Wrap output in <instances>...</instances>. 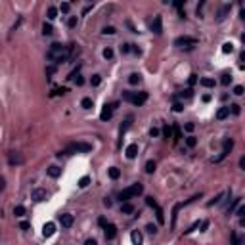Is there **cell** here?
Wrapping results in <instances>:
<instances>
[{"label":"cell","mask_w":245,"mask_h":245,"mask_svg":"<svg viewBox=\"0 0 245 245\" xmlns=\"http://www.w3.org/2000/svg\"><path fill=\"white\" fill-rule=\"evenodd\" d=\"M234 94H236V96H243V86H241V84L234 86Z\"/></svg>","instance_id":"cell-44"},{"label":"cell","mask_w":245,"mask_h":245,"mask_svg":"<svg viewBox=\"0 0 245 245\" xmlns=\"http://www.w3.org/2000/svg\"><path fill=\"white\" fill-rule=\"evenodd\" d=\"M58 12H60V10L56 6H50L48 8V19H56V17H58Z\"/></svg>","instance_id":"cell-25"},{"label":"cell","mask_w":245,"mask_h":245,"mask_svg":"<svg viewBox=\"0 0 245 245\" xmlns=\"http://www.w3.org/2000/svg\"><path fill=\"white\" fill-rule=\"evenodd\" d=\"M228 109L232 111L234 115H239V113H241V105H239V104H232V105H230Z\"/></svg>","instance_id":"cell-33"},{"label":"cell","mask_w":245,"mask_h":245,"mask_svg":"<svg viewBox=\"0 0 245 245\" xmlns=\"http://www.w3.org/2000/svg\"><path fill=\"white\" fill-rule=\"evenodd\" d=\"M239 167H241V169H245V157L239 159Z\"/></svg>","instance_id":"cell-60"},{"label":"cell","mask_w":245,"mask_h":245,"mask_svg":"<svg viewBox=\"0 0 245 245\" xmlns=\"http://www.w3.org/2000/svg\"><path fill=\"white\" fill-rule=\"evenodd\" d=\"M188 81H190V84H195L197 82V75H190V79H188Z\"/></svg>","instance_id":"cell-52"},{"label":"cell","mask_w":245,"mask_h":245,"mask_svg":"<svg viewBox=\"0 0 245 245\" xmlns=\"http://www.w3.org/2000/svg\"><path fill=\"white\" fill-rule=\"evenodd\" d=\"M149 134H151V136H159V128H151Z\"/></svg>","instance_id":"cell-55"},{"label":"cell","mask_w":245,"mask_h":245,"mask_svg":"<svg viewBox=\"0 0 245 245\" xmlns=\"http://www.w3.org/2000/svg\"><path fill=\"white\" fill-rule=\"evenodd\" d=\"M54 71H56V67H52V65H50V67H46V73H48V75H52Z\"/></svg>","instance_id":"cell-57"},{"label":"cell","mask_w":245,"mask_h":245,"mask_svg":"<svg viewBox=\"0 0 245 245\" xmlns=\"http://www.w3.org/2000/svg\"><path fill=\"white\" fill-rule=\"evenodd\" d=\"M184 128H186V132H194L195 125H194V122H186V125H184Z\"/></svg>","instance_id":"cell-47"},{"label":"cell","mask_w":245,"mask_h":245,"mask_svg":"<svg viewBox=\"0 0 245 245\" xmlns=\"http://www.w3.org/2000/svg\"><path fill=\"white\" fill-rule=\"evenodd\" d=\"M224 195H226V194H218V195H216V197L213 199V201H209V207H213V205H218V203L222 201V197H224Z\"/></svg>","instance_id":"cell-34"},{"label":"cell","mask_w":245,"mask_h":245,"mask_svg":"<svg viewBox=\"0 0 245 245\" xmlns=\"http://www.w3.org/2000/svg\"><path fill=\"white\" fill-rule=\"evenodd\" d=\"M121 211H122V215H132V213H134V205H132V203H122Z\"/></svg>","instance_id":"cell-19"},{"label":"cell","mask_w":245,"mask_h":245,"mask_svg":"<svg viewBox=\"0 0 245 245\" xmlns=\"http://www.w3.org/2000/svg\"><path fill=\"white\" fill-rule=\"evenodd\" d=\"M119 176H121V171L117 169V167H111V169H109V178H111V180H117Z\"/></svg>","instance_id":"cell-21"},{"label":"cell","mask_w":245,"mask_h":245,"mask_svg":"<svg viewBox=\"0 0 245 245\" xmlns=\"http://www.w3.org/2000/svg\"><path fill=\"white\" fill-rule=\"evenodd\" d=\"M92 149L90 144H86V142H75V144H69L67 148H65L63 153H88Z\"/></svg>","instance_id":"cell-4"},{"label":"cell","mask_w":245,"mask_h":245,"mask_svg":"<svg viewBox=\"0 0 245 245\" xmlns=\"http://www.w3.org/2000/svg\"><path fill=\"white\" fill-rule=\"evenodd\" d=\"M14 215H16V216H23V215H25V207H23V205L14 207Z\"/></svg>","instance_id":"cell-31"},{"label":"cell","mask_w":245,"mask_h":245,"mask_svg":"<svg viewBox=\"0 0 245 245\" xmlns=\"http://www.w3.org/2000/svg\"><path fill=\"white\" fill-rule=\"evenodd\" d=\"M130 239H132V245H142V234L138 232V230H134V232H132L130 234Z\"/></svg>","instance_id":"cell-15"},{"label":"cell","mask_w":245,"mask_h":245,"mask_svg":"<svg viewBox=\"0 0 245 245\" xmlns=\"http://www.w3.org/2000/svg\"><path fill=\"white\" fill-rule=\"evenodd\" d=\"M180 96H186V98H192V90H190V88H188V90H184Z\"/></svg>","instance_id":"cell-54"},{"label":"cell","mask_w":245,"mask_h":245,"mask_svg":"<svg viewBox=\"0 0 245 245\" xmlns=\"http://www.w3.org/2000/svg\"><path fill=\"white\" fill-rule=\"evenodd\" d=\"M81 104H82V107H84V109H92V107H94L92 98H82V102H81Z\"/></svg>","instance_id":"cell-26"},{"label":"cell","mask_w":245,"mask_h":245,"mask_svg":"<svg viewBox=\"0 0 245 245\" xmlns=\"http://www.w3.org/2000/svg\"><path fill=\"white\" fill-rule=\"evenodd\" d=\"M130 46H132V44H127V42H125V44H121V52H122V54H128V52L132 50Z\"/></svg>","instance_id":"cell-41"},{"label":"cell","mask_w":245,"mask_h":245,"mask_svg":"<svg viewBox=\"0 0 245 245\" xmlns=\"http://www.w3.org/2000/svg\"><path fill=\"white\" fill-rule=\"evenodd\" d=\"M48 176H52V178H58L60 174H61V169L60 167H56V165H52V167H48Z\"/></svg>","instance_id":"cell-17"},{"label":"cell","mask_w":245,"mask_h":245,"mask_svg":"<svg viewBox=\"0 0 245 245\" xmlns=\"http://www.w3.org/2000/svg\"><path fill=\"white\" fill-rule=\"evenodd\" d=\"M155 169H157V165H155V161H151V159H149V161L146 163V172H148V174H153V172H155Z\"/></svg>","instance_id":"cell-20"},{"label":"cell","mask_w":245,"mask_h":245,"mask_svg":"<svg viewBox=\"0 0 245 245\" xmlns=\"http://www.w3.org/2000/svg\"><path fill=\"white\" fill-rule=\"evenodd\" d=\"M230 8H232L230 4H226V6H222V8L218 10V16H216V21H222V19H224V17H226V14L230 12Z\"/></svg>","instance_id":"cell-16"},{"label":"cell","mask_w":245,"mask_h":245,"mask_svg":"<svg viewBox=\"0 0 245 245\" xmlns=\"http://www.w3.org/2000/svg\"><path fill=\"white\" fill-rule=\"evenodd\" d=\"M31 199H33V201H37V203L46 201V199H48V192L44 190V188H35V190L31 192Z\"/></svg>","instance_id":"cell-6"},{"label":"cell","mask_w":245,"mask_h":245,"mask_svg":"<svg viewBox=\"0 0 245 245\" xmlns=\"http://www.w3.org/2000/svg\"><path fill=\"white\" fill-rule=\"evenodd\" d=\"M111 115H113V105H104L102 113H100V119H102V121H109Z\"/></svg>","instance_id":"cell-10"},{"label":"cell","mask_w":245,"mask_h":245,"mask_svg":"<svg viewBox=\"0 0 245 245\" xmlns=\"http://www.w3.org/2000/svg\"><path fill=\"white\" fill-rule=\"evenodd\" d=\"M195 44H197V38H194V37H178L174 40V46H178V48H192Z\"/></svg>","instance_id":"cell-5"},{"label":"cell","mask_w":245,"mask_h":245,"mask_svg":"<svg viewBox=\"0 0 245 245\" xmlns=\"http://www.w3.org/2000/svg\"><path fill=\"white\" fill-rule=\"evenodd\" d=\"M69 10H71V4H69V2H61V6H60V12H63V14H69Z\"/></svg>","instance_id":"cell-35"},{"label":"cell","mask_w":245,"mask_h":245,"mask_svg":"<svg viewBox=\"0 0 245 245\" xmlns=\"http://www.w3.org/2000/svg\"><path fill=\"white\" fill-rule=\"evenodd\" d=\"M84 245H98V243H96V239H86Z\"/></svg>","instance_id":"cell-56"},{"label":"cell","mask_w":245,"mask_h":245,"mask_svg":"<svg viewBox=\"0 0 245 245\" xmlns=\"http://www.w3.org/2000/svg\"><path fill=\"white\" fill-rule=\"evenodd\" d=\"M151 31L155 33V35H161V33H163V17H161V16H155V17H153Z\"/></svg>","instance_id":"cell-7"},{"label":"cell","mask_w":245,"mask_h":245,"mask_svg":"<svg viewBox=\"0 0 245 245\" xmlns=\"http://www.w3.org/2000/svg\"><path fill=\"white\" fill-rule=\"evenodd\" d=\"M98 224H100V226H105L107 222H105V218H100V220H98Z\"/></svg>","instance_id":"cell-59"},{"label":"cell","mask_w":245,"mask_h":245,"mask_svg":"<svg viewBox=\"0 0 245 245\" xmlns=\"http://www.w3.org/2000/svg\"><path fill=\"white\" fill-rule=\"evenodd\" d=\"M88 184H90V178H88V176H82L79 180V188H86Z\"/></svg>","instance_id":"cell-36"},{"label":"cell","mask_w":245,"mask_h":245,"mask_svg":"<svg viewBox=\"0 0 245 245\" xmlns=\"http://www.w3.org/2000/svg\"><path fill=\"white\" fill-rule=\"evenodd\" d=\"M172 134H174V140H180L182 138V130H180V127H178V125L172 127Z\"/></svg>","instance_id":"cell-30"},{"label":"cell","mask_w":245,"mask_h":245,"mask_svg":"<svg viewBox=\"0 0 245 245\" xmlns=\"http://www.w3.org/2000/svg\"><path fill=\"white\" fill-rule=\"evenodd\" d=\"M104 58H105V60H111V58H113V50H111V48H105V50H104Z\"/></svg>","instance_id":"cell-43"},{"label":"cell","mask_w":245,"mask_h":245,"mask_svg":"<svg viewBox=\"0 0 245 245\" xmlns=\"http://www.w3.org/2000/svg\"><path fill=\"white\" fill-rule=\"evenodd\" d=\"M228 115H230V109H228V107H220V109L216 111V119H218V121H224Z\"/></svg>","instance_id":"cell-18"},{"label":"cell","mask_w":245,"mask_h":245,"mask_svg":"<svg viewBox=\"0 0 245 245\" xmlns=\"http://www.w3.org/2000/svg\"><path fill=\"white\" fill-rule=\"evenodd\" d=\"M186 146H188V148H195V146H197V138H195V136H188V138H186Z\"/></svg>","instance_id":"cell-27"},{"label":"cell","mask_w":245,"mask_h":245,"mask_svg":"<svg viewBox=\"0 0 245 245\" xmlns=\"http://www.w3.org/2000/svg\"><path fill=\"white\" fill-rule=\"evenodd\" d=\"M4 186H6V182H4V178H0V192L4 190Z\"/></svg>","instance_id":"cell-58"},{"label":"cell","mask_w":245,"mask_h":245,"mask_svg":"<svg viewBox=\"0 0 245 245\" xmlns=\"http://www.w3.org/2000/svg\"><path fill=\"white\" fill-rule=\"evenodd\" d=\"M199 82H201V86H205V88H213V86L216 84L215 79H207V77H205V79H201Z\"/></svg>","instance_id":"cell-23"},{"label":"cell","mask_w":245,"mask_h":245,"mask_svg":"<svg viewBox=\"0 0 245 245\" xmlns=\"http://www.w3.org/2000/svg\"><path fill=\"white\" fill-rule=\"evenodd\" d=\"M146 203H148L149 207H153V209H155V207H159V205H157V201H155L153 197H146Z\"/></svg>","instance_id":"cell-45"},{"label":"cell","mask_w":245,"mask_h":245,"mask_svg":"<svg viewBox=\"0 0 245 245\" xmlns=\"http://www.w3.org/2000/svg\"><path fill=\"white\" fill-rule=\"evenodd\" d=\"M230 82H232V75H228V73H226V75H222V79H220V84H222V86H228Z\"/></svg>","instance_id":"cell-32"},{"label":"cell","mask_w":245,"mask_h":245,"mask_svg":"<svg viewBox=\"0 0 245 245\" xmlns=\"http://www.w3.org/2000/svg\"><path fill=\"white\" fill-rule=\"evenodd\" d=\"M105 239H113L117 236V226L115 224H105Z\"/></svg>","instance_id":"cell-11"},{"label":"cell","mask_w":245,"mask_h":245,"mask_svg":"<svg viewBox=\"0 0 245 245\" xmlns=\"http://www.w3.org/2000/svg\"><path fill=\"white\" fill-rule=\"evenodd\" d=\"M232 148H234V140L226 138V140H224V146H222V155H220V159L224 157V155H228V153L232 151Z\"/></svg>","instance_id":"cell-12"},{"label":"cell","mask_w":245,"mask_h":245,"mask_svg":"<svg viewBox=\"0 0 245 245\" xmlns=\"http://www.w3.org/2000/svg\"><path fill=\"white\" fill-rule=\"evenodd\" d=\"M207 228H209V222L203 220V222H201V232H207Z\"/></svg>","instance_id":"cell-53"},{"label":"cell","mask_w":245,"mask_h":245,"mask_svg":"<svg viewBox=\"0 0 245 245\" xmlns=\"http://www.w3.org/2000/svg\"><path fill=\"white\" fill-rule=\"evenodd\" d=\"M142 194H144V186L138 182V184H132L130 188H127V190H122L121 195H119V199H121L122 203H127V199L136 197V195H142Z\"/></svg>","instance_id":"cell-2"},{"label":"cell","mask_w":245,"mask_h":245,"mask_svg":"<svg viewBox=\"0 0 245 245\" xmlns=\"http://www.w3.org/2000/svg\"><path fill=\"white\" fill-rule=\"evenodd\" d=\"M122 100L134 104V105H144L148 100V94L146 92H122Z\"/></svg>","instance_id":"cell-3"},{"label":"cell","mask_w":245,"mask_h":245,"mask_svg":"<svg viewBox=\"0 0 245 245\" xmlns=\"http://www.w3.org/2000/svg\"><path fill=\"white\" fill-rule=\"evenodd\" d=\"M75 82H77V86H82V84H84V79L77 75V77H75Z\"/></svg>","instance_id":"cell-51"},{"label":"cell","mask_w":245,"mask_h":245,"mask_svg":"<svg viewBox=\"0 0 245 245\" xmlns=\"http://www.w3.org/2000/svg\"><path fill=\"white\" fill-rule=\"evenodd\" d=\"M155 216H157L159 224H163V222H165V215H163V209L161 207H155Z\"/></svg>","instance_id":"cell-24"},{"label":"cell","mask_w":245,"mask_h":245,"mask_svg":"<svg viewBox=\"0 0 245 245\" xmlns=\"http://www.w3.org/2000/svg\"><path fill=\"white\" fill-rule=\"evenodd\" d=\"M232 245H241V239L238 238V234H236V232L232 234Z\"/></svg>","instance_id":"cell-42"},{"label":"cell","mask_w":245,"mask_h":245,"mask_svg":"<svg viewBox=\"0 0 245 245\" xmlns=\"http://www.w3.org/2000/svg\"><path fill=\"white\" fill-rule=\"evenodd\" d=\"M8 161H10V165H21V163H23L25 159L21 157V155H17V153H10Z\"/></svg>","instance_id":"cell-14"},{"label":"cell","mask_w":245,"mask_h":245,"mask_svg":"<svg viewBox=\"0 0 245 245\" xmlns=\"http://www.w3.org/2000/svg\"><path fill=\"white\" fill-rule=\"evenodd\" d=\"M163 136H165V138H171V136H172V127H165V128H163Z\"/></svg>","instance_id":"cell-39"},{"label":"cell","mask_w":245,"mask_h":245,"mask_svg":"<svg viewBox=\"0 0 245 245\" xmlns=\"http://www.w3.org/2000/svg\"><path fill=\"white\" fill-rule=\"evenodd\" d=\"M146 230H148L149 234H155V232H157V226H155V224H148V226H146Z\"/></svg>","instance_id":"cell-50"},{"label":"cell","mask_w":245,"mask_h":245,"mask_svg":"<svg viewBox=\"0 0 245 245\" xmlns=\"http://www.w3.org/2000/svg\"><path fill=\"white\" fill-rule=\"evenodd\" d=\"M239 203H241V201H239V199H234V203H232V205L228 207V213H232V211H234V209H236V207H238Z\"/></svg>","instance_id":"cell-46"},{"label":"cell","mask_w":245,"mask_h":245,"mask_svg":"<svg viewBox=\"0 0 245 245\" xmlns=\"http://www.w3.org/2000/svg\"><path fill=\"white\" fill-rule=\"evenodd\" d=\"M222 52H224V54H232L234 52V44L232 42H224V44H222Z\"/></svg>","instance_id":"cell-29"},{"label":"cell","mask_w":245,"mask_h":245,"mask_svg":"<svg viewBox=\"0 0 245 245\" xmlns=\"http://www.w3.org/2000/svg\"><path fill=\"white\" fill-rule=\"evenodd\" d=\"M60 222H61L63 228H71L73 222H75V218H73V215H69V213H63V215H60Z\"/></svg>","instance_id":"cell-8"},{"label":"cell","mask_w":245,"mask_h":245,"mask_svg":"<svg viewBox=\"0 0 245 245\" xmlns=\"http://www.w3.org/2000/svg\"><path fill=\"white\" fill-rule=\"evenodd\" d=\"M125 153H127V157H128V159H134L136 155H138V144H130Z\"/></svg>","instance_id":"cell-13"},{"label":"cell","mask_w":245,"mask_h":245,"mask_svg":"<svg viewBox=\"0 0 245 245\" xmlns=\"http://www.w3.org/2000/svg\"><path fill=\"white\" fill-rule=\"evenodd\" d=\"M236 215H238V216H243V215H245V207H243V205H238Z\"/></svg>","instance_id":"cell-49"},{"label":"cell","mask_w":245,"mask_h":245,"mask_svg":"<svg viewBox=\"0 0 245 245\" xmlns=\"http://www.w3.org/2000/svg\"><path fill=\"white\" fill-rule=\"evenodd\" d=\"M77 23H79V19H77L75 16H71V17H69V21H67V25L73 29V27H77Z\"/></svg>","instance_id":"cell-40"},{"label":"cell","mask_w":245,"mask_h":245,"mask_svg":"<svg viewBox=\"0 0 245 245\" xmlns=\"http://www.w3.org/2000/svg\"><path fill=\"white\" fill-rule=\"evenodd\" d=\"M100 82H102V77H100V75H94L92 79H90V84H92V86H98Z\"/></svg>","instance_id":"cell-38"},{"label":"cell","mask_w":245,"mask_h":245,"mask_svg":"<svg viewBox=\"0 0 245 245\" xmlns=\"http://www.w3.org/2000/svg\"><path fill=\"white\" fill-rule=\"evenodd\" d=\"M73 46H63V44H52L50 50H48V60L56 61V63H63V61H67L71 56H73Z\"/></svg>","instance_id":"cell-1"},{"label":"cell","mask_w":245,"mask_h":245,"mask_svg":"<svg viewBox=\"0 0 245 245\" xmlns=\"http://www.w3.org/2000/svg\"><path fill=\"white\" fill-rule=\"evenodd\" d=\"M117 33V29L113 27V25H109V27H104V35H115Z\"/></svg>","instance_id":"cell-37"},{"label":"cell","mask_w":245,"mask_h":245,"mask_svg":"<svg viewBox=\"0 0 245 245\" xmlns=\"http://www.w3.org/2000/svg\"><path fill=\"white\" fill-rule=\"evenodd\" d=\"M42 234H44V238H52L56 234V224H54V222H46L44 228H42Z\"/></svg>","instance_id":"cell-9"},{"label":"cell","mask_w":245,"mask_h":245,"mask_svg":"<svg viewBox=\"0 0 245 245\" xmlns=\"http://www.w3.org/2000/svg\"><path fill=\"white\" fill-rule=\"evenodd\" d=\"M42 33H44V37H50L52 33H54L52 25H50V23H44V25H42Z\"/></svg>","instance_id":"cell-28"},{"label":"cell","mask_w":245,"mask_h":245,"mask_svg":"<svg viewBox=\"0 0 245 245\" xmlns=\"http://www.w3.org/2000/svg\"><path fill=\"white\" fill-rule=\"evenodd\" d=\"M128 82H130V84H140V82H142V77H140L138 73H132V75L128 77Z\"/></svg>","instance_id":"cell-22"},{"label":"cell","mask_w":245,"mask_h":245,"mask_svg":"<svg viewBox=\"0 0 245 245\" xmlns=\"http://www.w3.org/2000/svg\"><path fill=\"white\" fill-rule=\"evenodd\" d=\"M172 109H174V111H176V113H178V111H182V109H184V105H182L180 102H174V105H172Z\"/></svg>","instance_id":"cell-48"}]
</instances>
